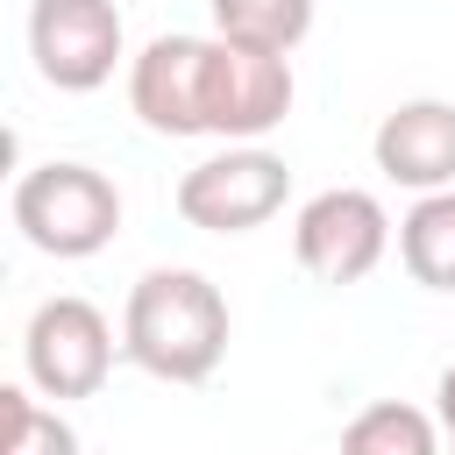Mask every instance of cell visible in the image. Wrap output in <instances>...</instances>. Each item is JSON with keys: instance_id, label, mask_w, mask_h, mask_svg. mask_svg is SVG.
I'll return each mask as SVG.
<instances>
[{"instance_id": "6da1fadb", "label": "cell", "mask_w": 455, "mask_h": 455, "mask_svg": "<svg viewBox=\"0 0 455 455\" xmlns=\"http://www.w3.org/2000/svg\"><path fill=\"white\" fill-rule=\"evenodd\" d=\"M121 348L164 384H199L228 355V299L199 270H149L128 291Z\"/></svg>"}, {"instance_id": "7a4b0ae2", "label": "cell", "mask_w": 455, "mask_h": 455, "mask_svg": "<svg viewBox=\"0 0 455 455\" xmlns=\"http://www.w3.org/2000/svg\"><path fill=\"white\" fill-rule=\"evenodd\" d=\"M14 228L43 249V256H92L114 242L121 228V192L114 178H100L92 164H36L14 185Z\"/></svg>"}, {"instance_id": "3957f363", "label": "cell", "mask_w": 455, "mask_h": 455, "mask_svg": "<svg viewBox=\"0 0 455 455\" xmlns=\"http://www.w3.org/2000/svg\"><path fill=\"white\" fill-rule=\"evenodd\" d=\"M213 57L220 36H156L135 71H128V100L142 114V128L156 135H213Z\"/></svg>"}, {"instance_id": "277c9868", "label": "cell", "mask_w": 455, "mask_h": 455, "mask_svg": "<svg viewBox=\"0 0 455 455\" xmlns=\"http://www.w3.org/2000/svg\"><path fill=\"white\" fill-rule=\"evenodd\" d=\"M284 185H291L284 156H270V149H220V156H206V164H192L178 178V213L192 228H206V235H249V228H263L284 206Z\"/></svg>"}, {"instance_id": "5b68a950", "label": "cell", "mask_w": 455, "mask_h": 455, "mask_svg": "<svg viewBox=\"0 0 455 455\" xmlns=\"http://www.w3.org/2000/svg\"><path fill=\"white\" fill-rule=\"evenodd\" d=\"M21 355H28V377L36 391L50 398H92L114 370V334H107V313L92 299H43L28 313V334H21Z\"/></svg>"}, {"instance_id": "8992f818", "label": "cell", "mask_w": 455, "mask_h": 455, "mask_svg": "<svg viewBox=\"0 0 455 455\" xmlns=\"http://www.w3.org/2000/svg\"><path fill=\"white\" fill-rule=\"evenodd\" d=\"M28 50L57 92H92L114 78L121 14H114V0H36L28 7Z\"/></svg>"}, {"instance_id": "52a82bcc", "label": "cell", "mask_w": 455, "mask_h": 455, "mask_svg": "<svg viewBox=\"0 0 455 455\" xmlns=\"http://www.w3.org/2000/svg\"><path fill=\"white\" fill-rule=\"evenodd\" d=\"M384 242H391V220L370 192L355 185H334L320 199L299 206V263L320 277V284H355L384 263Z\"/></svg>"}, {"instance_id": "ba28073f", "label": "cell", "mask_w": 455, "mask_h": 455, "mask_svg": "<svg viewBox=\"0 0 455 455\" xmlns=\"http://www.w3.org/2000/svg\"><path fill=\"white\" fill-rule=\"evenodd\" d=\"M284 114H291V64L270 57V50L220 43V57H213V135L256 142Z\"/></svg>"}, {"instance_id": "9c48e42d", "label": "cell", "mask_w": 455, "mask_h": 455, "mask_svg": "<svg viewBox=\"0 0 455 455\" xmlns=\"http://www.w3.org/2000/svg\"><path fill=\"white\" fill-rule=\"evenodd\" d=\"M377 171L412 192H448L455 185V107L405 100L398 114H384L377 121Z\"/></svg>"}, {"instance_id": "30bf717a", "label": "cell", "mask_w": 455, "mask_h": 455, "mask_svg": "<svg viewBox=\"0 0 455 455\" xmlns=\"http://www.w3.org/2000/svg\"><path fill=\"white\" fill-rule=\"evenodd\" d=\"M398 256L427 291H455V192H427L398 220Z\"/></svg>"}, {"instance_id": "8fae6325", "label": "cell", "mask_w": 455, "mask_h": 455, "mask_svg": "<svg viewBox=\"0 0 455 455\" xmlns=\"http://www.w3.org/2000/svg\"><path fill=\"white\" fill-rule=\"evenodd\" d=\"M213 21H220V43L284 57L313 28V0H213Z\"/></svg>"}, {"instance_id": "7c38bea8", "label": "cell", "mask_w": 455, "mask_h": 455, "mask_svg": "<svg viewBox=\"0 0 455 455\" xmlns=\"http://www.w3.org/2000/svg\"><path fill=\"white\" fill-rule=\"evenodd\" d=\"M341 455H441V448H434V419L419 405L384 398V405H370V412L348 419Z\"/></svg>"}, {"instance_id": "4fadbf2b", "label": "cell", "mask_w": 455, "mask_h": 455, "mask_svg": "<svg viewBox=\"0 0 455 455\" xmlns=\"http://www.w3.org/2000/svg\"><path fill=\"white\" fill-rule=\"evenodd\" d=\"M0 419H7V448L0 455H78V434L57 419V412H43L28 391H0Z\"/></svg>"}, {"instance_id": "5bb4252c", "label": "cell", "mask_w": 455, "mask_h": 455, "mask_svg": "<svg viewBox=\"0 0 455 455\" xmlns=\"http://www.w3.org/2000/svg\"><path fill=\"white\" fill-rule=\"evenodd\" d=\"M434 398H441V427H448V441H455V363L441 370V391H434Z\"/></svg>"}]
</instances>
